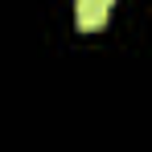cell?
I'll return each instance as SVG.
<instances>
[{"label": "cell", "mask_w": 152, "mask_h": 152, "mask_svg": "<svg viewBox=\"0 0 152 152\" xmlns=\"http://www.w3.org/2000/svg\"><path fill=\"white\" fill-rule=\"evenodd\" d=\"M107 0H78L74 4V25L82 29V33H99V29H107Z\"/></svg>", "instance_id": "6da1fadb"}, {"label": "cell", "mask_w": 152, "mask_h": 152, "mask_svg": "<svg viewBox=\"0 0 152 152\" xmlns=\"http://www.w3.org/2000/svg\"><path fill=\"white\" fill-rule=\"evenodd\" d=\"M107 4H115V0H107Z\"/></svg>", "instance_id": "7a4b0ae2"}]
</instances>
